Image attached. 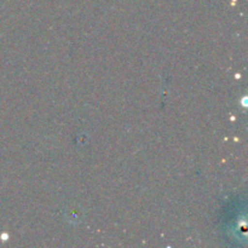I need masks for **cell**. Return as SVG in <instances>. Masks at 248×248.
Instances as JSON below:
<instances>
[]
</instances>
